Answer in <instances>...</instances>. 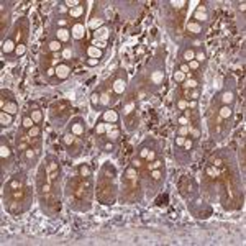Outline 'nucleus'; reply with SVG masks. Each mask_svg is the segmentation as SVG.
Wrapping results in <instances>:
<instances>
[{"label":"nucleus","mask_w":246,"mask_h":246,"mask_svg":"<svg viewBox=\"0 0 246 246\" xmlns=\"http://www.w3.org/2000/svg\"><path fill=\"white\" fill-rule=\"evenodd\" d=\"M54 71H56V77H57V79H61V81L67 79L69 74H71V67L67 66V64H64V62H59L57 66H54Z\"/></svg>","instance_id":"f257e3e1"},{"label":"nucleus","mask_w":246,"mask_h":246,"mask_svg":"<svg viewBox=\"0 0 246 246\" xmlns=\"http://www.w3.org/2000/svg\"><path fill=\"white\" fill-rule=\"evenodd\" d=\"M71 35L74 36L76 40H82L84 36H85V28H84L82 23H74L71 28Z\"/></svg>","instance_id":"f03ea898"},{"label":"nucleus","mask_w":246,"mask_h":246,"mask_svg":"<svg viewBox=\"0 0 246 246\" xmlns=\"http://www.w3.org/2000/svg\"><path fill=\"white\" fill-rule=\"evenodd\" d=\"M15 49H17V43H15L13 38H7L3 40L2 43V51L5 54H10V53H15Z\"/></svg>","instance_id":"7ed1b4c3"},{"label":"nucleus","mask_w":246,"mask_h":246,"mask_svg":"<svg viewBox=\"0 0 246 246\" xmlns=\"http://www.w3.org/2000/svg\"><path fill=\"white\" fill-rule=\"evenodd\" d=\"M194 18H195L197 23H198V22H205V20L208 18V15H207V7H205V5H198L197 10H195V13H194Z\"/></svg>","instance_id":"20e7f679"},{"label":"nucleus","mask_w":246,"mask_h":246,"mask_svg":"<svg viewBox=\"0 0 246 246\" xmlns=\"http://www.w3.org/2000/svg\"><path fill=\"white\" fill-rule=\"evenodd\" d=\"M103 122L105 123H117L118 122V113L115 112V110H105L102 115Z\"/></svg>","instance_id":"39448f33"},{"label":"nucleus","mask_w":246,"mask_h":246,"mask_svg":"<svg viewBox=\"0 0 246 246\" xmlns=\"http://www.w3.org/2000/svg\"><path fill=\"white\" fill-rule=\"evenodd\" d=\"M110 38V30L107 27H100L98 30H95V40L98 41H105Z\"/></svg>","instance_id":"423d86ee"},{"label":"nucleus","mask_w":246,"mask_h":246,"mask_svg":"<svg viewBox=\"0 0 246 246\" xmlns=\"http://www.w3.org/2000/svg\"><path fill=\"white\" fill-rule=\"evenodd\" d=\"M222 102H223V105H230L231 107L233 105V102H235V94L231 92V90H225L223 94H222Z\"/></svg>","instance_id":"0eeeda50"},{"label":"nucleus","mask_w":246,"mask_h":246,"mask_svg":"<svg viewBox=\"0 0 246 246\" xmlns=\"http://www.w3.org/2000/svg\"><path fill=\"white\" fill-rule=\"evenodd\" d=\"M71 38V31L66 30V28H57L56 30V40H59L61 43L62 41H67Z\"/></svg>","instance_id":"6e6552de"},{"label":"nucleus","mask_w":246,"mask_h":246,"mask_svg":"<svg viewBox=\"0 0 246 246\" xmlns=\"http://www.w3.org/2000/svg\"><path fill=\"white\" fill-rule=\"evenodd\" d=\"M2 110H3V112H7V113H10V115H17L18 113V105H17V102L10 100V102L5 103V107Z\"/></svg>","instance_id":"1a4fd4ad"},{"label":"nucleus","mask_w":246,"mask_h":246,"mask_svg":"<svg viewBox=\"0 0 246 246\" xmlns=\"http://www.w3.org/2000/svg\"><path fill=\"white\" fill-rule=\"evenodd\" d=\"M218 115H220V118H222V120H228L233 115V110H231V107H230V105H222V108L218 110Z\"/></svg>","instance_id":"9d476101"},{"label":"nucleus","mask_w":246,"mask_h":246,"mask_svg":"<svg viewBox=\"0 0 246 246\" xmlns=\"http://www.w3.org/2000/svg\"><path fill=\"white\" fill-rule=\"evenodd\" d=\"M12 120H13V115L3 112V110L0 112V125H2V127H8V125L12 123Z\"/></svg>","instance_id":"9b49d317"},{"label":"nucleus","mask_w":246,"mask_h":246,"mask_svg":"<svg viewBox=\"0 0 246 246\" xmlns=\"http://www.w3.org/2000/svg\"><path fill=\"white\" fill-rule=\"evenodd\" d=\"M87 54L90 56V57H95V59H102L103 51L98 49V48H95V46H89V48H87Z\"/></svg>","instance_id":"f8f14e48"},{"label":"nucleus","mask_w":246,"mask_h":246,"mask_svg":"<svg viewBox=\"0 0 246 246\" xmlns=\"http://www.w3.org/2000/svg\"><path fill=\"white\" fill-rule=\"evenodd\" d=\"M48 49L51 51V53H59V51L62 49V43L59 40H53V41H49Z\"/></svg>","instance_id":"ddd939ff"},{"label":"nucleus","mask_w":246,"mask_h":246,"mask_svg":"<svg viewBox=\"0 0 246 246\" xmlns=\"http://www.w3.org/2000/svg\"><path fill=\"white\" fill-rule=\"evenodd\" d=\"M187 30L192 31L194 35H200L202 33V25L197 23V22H189L187 23Z\"/></svg>","instance_id":"4468645a"},{"label":"nucleus","mask_w":246,"mask_h":246,"mask_svg":"<svg viewBox=\"0 0 246 246\" xmlns=\"http://www.w3.org/2000/svg\"><path fill=\"white\" fill-rule=\"evenodd\" d=\"M71 133H72V135H76V136H81V135H84V125H82L81 122L72 123V127H71Z\"/></svg>","instance_id":"2eb2a0df"},{"label":"nucleus","mask_w":246,"mask_h":246,"mask_svg":"<svg viewBox=\"0 0 246 246\" xmlns=\"http://www.w3.org/2000/svg\"><path fill=\"white\" fill-rule=\"evenodd\" d=\"M113 92L115 94H123V90H125V81L123 79H117L113 82Z\"/></svg>","instance_id":"dca6fc26"},{"label":"nucleus","mask_w":246,"mask_h":246,"mask_svg":"<svg viewBox=\"0 0 246 246\" xmlns=\"http://www.w3.org/2000/svg\"><path fill=\"white\" fill-rule=\"evenodd\" d=\"M194 57H195V51L194 49H186L184 53H182V59L186 61V64L190 62V61H194Z\"/></svg>","instance_id":"f3484780"},{"label":"nucleus","mask_w":246,"mask_h":246,"mask_svg":"<svg viewBox=\"0 0 246 246\" xmlns=\"http://www.w3.org/2000/svg\"><path fill=\"white\" fill-rule=\"evenodd\" d=\"M136 176H138V171H136V167H128V169L125 171V177H127L128 181H133V179H136Z\"/></svg>","instance_id":"a211bd4d"},{"label":"nucleus","mask_w":246,"mask_h":246,"mask_svg":"<svg viewBox=\"0 0 246 246\" xmlns=\"http://www.w3.org/2000/svg\"><path fill=\"white\" fill-rule=\"evenodd\" d=\"M102 25H103V20H102V18H90V22H89V28L98 30Z\"/></svg>","instance_id":"6ab92c4d"},{"label":"nucleus","mask_w":246,"mask_h":246,"mask_svg":"<svg viewBox=\"0 0 246 246\" xmlns=\"http://www.w3.org/2000/svg\"><path fill=\"white\" fill-rule=\"evenodd\" d=\"M82 13H84V7H82V5H79V7H76V8H71V10H69V17H72V18H77V17H81Z\"/></svg>","instance_id":"aec40b11"},{"label":"nucleus","mask_w":246,"mask_h":246,"mask_svg":"<svg viewBox=\"0 0 246 246\" xmlns=\"http://www.w3.org/2000/svg\"><path fill=\"white\" fill-rule=\"evenodd\" d=\"M30 117L35 123H40L41 120H43V113H41V110H33V112L30 113Z\"/></svg>","instance_id":"412c9836"},{"label":"nucleus","mask_w":246,"mask_h":246,"mask_svg":"<svg viewBox=\"0 0 246 246\" xmlns=\"http://www.w3.org/2000/svg\"><path fill=\"white\" fill-rule=\"evenodd\" d=\"M10 154H12V151H10V148H8L7 144H2V146H0V156H2V159L10 158Z\"/></svg>","instance_id":"4be33fe9"},{"label":"nucleus","mask_w":246,"mask_h":246,"mask_svg":"<svg viewBox=\"0 0 246 246\" xmlns=\"http://www.w3.org/2000/svg\"><path fill=\"white\" fill-rule=\"evenodd\" d=\"M27 131H28V136H30V138H36V136H40L41 130H40L38 125H35V127H31L30 130H27Z\"/></svg>","instance_id":"5701e85b"},{"label":"nucleus","mask_w":246,"mask_h":246,"mask_svg":"<svg viewBox=\"0 0 246 246\" xmlns=\"http://www.w3.org/2000/svg\"><path fill=\"white\" fill-rule=\"evenodd\" d=\"M22 125H23V128H25V130H30L31 127H35V122L31 120V117L28 115V117H23V120H22Z\"/></svg>","instance_id":"b1692460"},{"label":"nucleus","mask_w":246,"mask_h":246,"mask_svg":"<svg viewBox=\"0 0 246 246\" xmlns=\"http://www.w3.org/2000/svg\"><path fill=\"white\" fill-rule=\"evenodd\" d=\"M163 77H164L163 71H154V72H153V76H151V81H153L154 84H159L161 81H163Z\"/></svg>","instance_id":"393cba45"},{"label":"nucleus","mask_w":246,"mask_h":246,"mask_svg":"<svg viewBox=\"0 0 246 246\" xmlns=\"http://www.w3.org/2000/svg\"><path fill=\"white\" fill-rule=\"evenodd\" d=\"M62 141H64V144H67V146H71L72 143L76 141V135H72V133H67V135H64L62 136Z\"/></svg>","instance_id":"a878e982"},{"label":"nucleus","mask_w":246,"mask_h":246,"mask_svg":"<svg viewBox=\"0 0 246 246\" xmlns=\"http://www.w3.org/2000/svg\"><path fill=\"white\" fill-rule=\"evenodd\" d=\"M90 103H92V107H97L98 103H100V94L94 92L92 95H90Z\"/></svg>","instance_id":"bb28decb"},{"label":"nucleus","mask_w":246,"mask_h":246,"mask_svg":"<svg viewBox=\"0 0 246 246\" xmlns=\"http://www.w3.org/2000/svg\"><path fill=\"white\" fill-rule=\"evenodd\" d=\"M194 59H195L198 64H200V62H203V61H205V51L200 48V49H198L197 53H195V57H194Z\"/></svg>","instance_id":"cd10ccee"},{"label":"nucleus","mask_w":246,"mask_h":246,"mask_svg":"<svg viewBox=\"0 0 246 246\" xmlns=\"http://www.w3.org/2000/svg\"><path fill=\"white\" fill-rule=\"evenodd\" d=\"M79 174H81L82 177H89V176H90V167L85 166V164H82V166L79 167Z\"/></svg>","instance_id":"c85d7f7f"},{"label":"nucleus","mask_w":246,"mask_h":246,"mask_svg":"<svg viewBox=\"0 0 246 246\" xmlns=\"http://www.w3.org/2000/svg\"><path fill=\"white\" fill-rule=\"evenodd\" d=\"M25 53H27V46H25L23 43H18L17 44V49H15V54H17V56H23Z\"/></svg>","instance_id":"c756f323"},{"label":"nucleus","mask_w":246,"mask_h":246,"mask_svg":"<svg viewBox=\"0 0 246 246\" xmlns=\"http://www.w3.org/2000/svg\"><path fill=\"white\" fill-rule=\"evenodd\" d=\"M174 79H176V82H184L186 81V74L181 72V71H176L174 72Z\"/></svg>","instance_id":"7c9ffc66"},{"label":"nucleus","mask_w":246,"mask_h":246,"mask_svg":"<svg viewBox=\"0 0 246 246\" xmlns=\"http://www.w3.org/2000/svg\"><path fill=\"white\" fill-rule=\"evenodd\" d=\"M171 5H172L174 8H182L184 5H187V2H186V0H172Z\"/></svg>","instance_id":"2f4dec72"},{"label":"nucleus","mask_w":246,"mask_h":246,"mask_svg":"<svg viewBox=\"0 0 246 246\" xmlns=\"http://www.w3.org/2000/svg\"><path fill=\"white\" fill-rule=\"evenodd\" d=\"M95 133L97 135H103V133H105V122L95 125Z\"/></svg>","instance_id":"473e14b6"},{"label":"nucleus","mask_w":246,"mask_h":246,"mask_svg":"<svg viewBox=\"0 0 246 246\" xmlns=\"http://www.w3.org/2000/svg\"><path fill=\"white\" fill-rule=\"evenodd\" d=\"M184 87H187V89H195L197 87V81H194V79H186L184 81Z\"/></svg>","instance_id":"72a5a7b5"},{"label":"nucleus","mask_w":246,"mask_h":246,"mask_svg":"<svg viewBox=\"0 0 246 246\" xmlns=\"http://www.w3.org/2000/svg\"><path fill=\"white\" fill-rule=\"evenodd\" d=\"M61 56H62V59H71V57H72V51L69 48H66V49H62Z\"/></svg>","instance_id":"f704fd0d"},{"label":"nucleus","mask_w":246,"mask_h":246,"mask_svg":"<svg viewBox=\"0 0 246 246\" xmlns=\"http://www.w3.org/2000/svg\"><path fill=\"white\" fill-rule=\"evenodd\" d=\"M151 177H153L154 181H159L161 177H163V174H161L159 169H153V171H151Z\"/></svg>","instance_id":"c9c22d12"},{"label":"nucleus","mask_w":246,"mask_h":246,"mask_svg":"<svg viewBox=\"0 0 246 246\" xmlns=\"http://www.w3.org/2000/svg\"><path fill=\"white\" fill-rule=\"evenodd\" d=\"M66 5H67V7H69V10H71V8L79 7V5H81V2H79V0H67V2H66Z\"/></svg>","instance_id":"e433bc0d"},{"label":"nucleus","mask_w":246,"mask_h":246,"mask_svg":"<svg viewBox=\"0 0 246 246\" xmlns=\"http://www.w3.org/2000/svg\"><path fill=\"white\" fill-rule=\"evenodd\" d=\"M189 131H190L189 125H186V127H181V128H179V136H186V135H189Z\"/></svg>","instance_id":"4c0bfd02"},{"label":"nucleus","mask_w":246,"mask_h":246,"mask_svg":"<svg viewBox=\"0 0 246 246\" xmlns=\"http://www.w3.org/2000/svg\"><path fill=\"white\" fill-rule=\"evenodd\" d=\"M133 108H135V103H128V105H125V108H123V115H130L133 112Z\"/></svg>","instance_id":"58836bf2"},{"label":"nucleus","mask_w":246,"mask_h":246,"mask_svg":"<svg viewBox=\"0 0 246 246\" xmlns=\"http://www.w3.org/2000/svg\"><path fill=\"white\" fill-rule=\"evenodd\" d=\"M177 123H179L181 127H186V125H189V118H187L186 115H182V117H179V120H177Z\"/></svg>","instance_id":"ea45409f"},{"label":"nucleus","mask_w":246,"mask_h":246,"mask_svg":"<svg viewBox=\"0 0 246 246\" xmlns=\"http://www.w3.org/2000/svg\"><path fill=\"white\" fill-rule=\"evenodd\" d=\"M187 102H189V100H184V98H181V100L177 102V108H179V110H187Z\"/></svg>","instance_id":"a19ab883"},{"label":"nucleus","mask_w":246,"mask_h":246,"mask_svg":"<svg viewBox=\"0 0 246 246\" xmlns=\"http://www.w3.org/2000/svg\"><path fill=\"white\" fill-rule=\"evenodd\" d=\"M94 46H95V48H98V49H102V51H103V48H105L107 44H105V41H98V40H95V41H94Z\"/></svg>","instance_id":"79ce46f5"},{"label":"nucleus","mask_w":246,"mask_h":246,"mask_svg":"<svg viewBox=\"0 0 246 246\" xmlns=\"http://www.w3.org/2000/svg\"><path fill=\"white\" fill-rule=\"evenodd\" d=\"M85 62H87V66H97L98 62H100V59H95V57H89Z\"/></svg>","instance_id":"37998d69"},{"label":"nucleus","mask_w":246,"mask_h":246,"mask_svg":"<svg viewBox=\"0 0 246 246\" xmlns=\"http://www.w3.org/2000/svg\"><path fill=\"white\" fill-rule=\"evenodd\" d=\"M187 66H189V69H192V71H195V69H197V67L200 66V64H198V62H197L195 59H194V61H190V62H187Z\"/></svg>","instance_id":"c03bdc74"},{"label":"nucleus","mask_w":246,"mask_h":246,"mask_svg":"<svg viewBox=\"0 0 246 246\" xmlns=\"http://www.w3.org/2000/svg\"><path fill=\"white\" fill-rule=\"evenodd\" d=\"M186 143V136H176V144L177 146H184Z\"/></svg>","instance_id":"a18cd8bd"},{"label":"nucleus","mask_w":246,"mask_h":246,"mask_svg":"<svg viewBox=\"0 0 246 246\" xmlns=\"http://www.w3.org/2000/svg\"><path fill=\"white\" fill-rule=\"evenodd\" d=\"M108 100H110V98H108V95H107V94H103V95H100V103H102V105H108Z\"/></svg>","instance_id":"49530a36"},{"label":"nucleus","mask_w":246,"mask_h":246,"mask_svg":"<svg viewBox=\"0 0 246 246\" xmlns=\"http://www.w3.org/2000/svg\"><path fill=\"white\" fill-rule=\"evenodd\" d=\"M17 148H18L20 151H27V149H28V144L25 143V141H22V143H17Z\"/></svg>","instance_id":"de8ad7c7"},{"label":"nucleus","mask_w":246,"mask_h":246,"mask_svg":"<svg viewBox=\"0 0 246 246\" xmlns=\"http://www.w3.org/2000/svg\"><path fill=\"white\" fill-rule=\"evenodd\" d=\"M25 154H27V158H28V159H33V158H35V151L31 149V148H28L27 151H25Z\"/></svg>","instance_id":"09e8293b"},{"label":"nucleus","mask_w":246,"mask_h":246,"mask_svg":"<svg viewBox=\"0 0 246 246\" xmlns=\"http://www.w3.org/2000/svg\"><path fill=\"white\" fill-rule=\"evenodd\" d=\"M146 159H148L149 163H151V161H154V159H156V151H149L148 156H146Z\"/></svg>","instance_id":"8fccbe9b"},{"label":"nucleus","mask_w":246,"mask_h":246,"mask_svg":"<svg viewBox=\"0 0 246 246\" xmlns=\"http://www.w3.org/2000/svg\"><path fill=\"white\" fill-rule=\"evenodd\" d=\"M192 146H194V141H192V140H187V138H186L184 148H186V149H192Z\"/></svg>","instance_id":"3c124183"},{"label":"nucleus","mask_w":246,"mask_h":246,"mask_svg":"<svg viewBox=\"0 0 246 246\" xmlns=\"http://www.w3.org/2000/svg\"><path fill=\"white\" fill-rule=\"evenodd\" d=\"M179 71H181V72H184V74H189V71H190V69H189V66H187L186 62H184V64H181V69H179Z\"/></svg>","instance_id":"603ef678"},{"label":"nucleus","mask_w":246,"mask_h":246,"mask_svg":"<svg viewBox=\"0 0 246 246\" xmlns=\"http://www.w3.org/2000/svg\"><path fill=\"white\" fill-rule=\"evenodd\" d=\"M118 138V131H113V133H108V140H112V141H115Z\"/></svg>","instance_id":"864d4df0"},{"label":"nucleus","mask_w":246,"mask_h":246,"mask_svg":"<svg viewBox=\"0 0 246 246\" xmlns=\"http://www.w3.org/2000/svg\"><path fill=\"white\" fill-rule=\"evenodd\" d=\"M148 153H149V149H148V148H143V149L140 151V156H141V158H146V156H148Z\"/></svg>","instance_id":"5fc2aeb1"},{"label":"nucleus","mask_w":246,"mask_h":246,"mask_svg":"<svg viewBox=\"0 0 246 246\" xmlns=\"http://www.w3.org/2000/svg\"><path fill=\"white\" fill-rule=\"evenodd\" d=\"M195 107H197V102H195V100L187 102V108H195Z\"/></svg>","instance_id":"6e6d98bb"},{"label":"nucleus","mask_w":246,"mask_h":246,"mask_svg":"<svg viewBox=\"0 0 246 246\" xmlns=\"http://www.w3.org/2000/svg\"><path fill=\"white\" fill-rule=\"evenodd\" d=\"M115 128V125L113 123H105V131H108L110 133V130H113Z\"/></svg>","instance_id":"4d7b16f0"},{"label":"nucleus","mask_w":246,"mask_h":246,"mask_svg":"<svg viewBox=\"0 0 246 246\" xmlns=\"http://www.w3.org/2000/svg\"><path fill=\"white\" fill-rule=\"evenodd\" d=\"M208 172H210V174H213V176H220V171H218V169H212V167H208Z\"/></svg>","instance_id":"13d9d810"},{"label":"nucleus","mask_w":246,"mask_h":246,"mask_svg":"<svg viewBox=\"0 0 246 246\" xmlns=\"http://www.w3.org/2000/svg\"><path fill=\"white\" fill-rule=\"evenodd\" d=\"M105 151H113V143H107L105 144Z\"/></svg>","instance_id":"bf43d9fd"},{"label":"nucleus","mask_w":246,"mask_h":246,"mask_svg":"<svg viewBox=\"0 0 246 246\" xmlns=\"http://www.w3.org/2000/svg\"><path fill=\"white\" fill-rule=\"evenodd\" d=\"M10 186H12L13 189H15V187H18V182H17V181H12V184H10Z\"/></svg>","instance_id":"052dcab7"}]
</instances>
